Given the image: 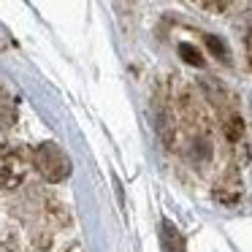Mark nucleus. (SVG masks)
Returning <instances> with one entry per match:
<instances>
[{
    "label": "nucleus",
    "instance_id": "obj_1",
    "mask_svg": "<svg viewBox=\"0 0 252 252\" xmlns=\"http://www.w3.org/2000/svg\"><path fill=\"white\" fill-rule=\"evenodd\" d=\"M35 165L38 171L52 182H60L63 176H68V158L63 155V149L57 144L46 141L35 149Z\"/></svg>",
    "mask_w": 252,
    "mask_h": 252
},
{
    "label": "nucleus",
    "instance_id": "obj_3",
    "mask_svg": "<svg viewBox=\"0 0 252 252\" xmlns=\"http://www.w3.org/2000/svg\"><path fill=\"white\" fill-rule=\"evenodd\" d=\"M14 120H17V109H14V103L6 98V93L0 90V122H3V125H11Z\"/></svg>",
    "mask_w": 252,
    "mask_h": 252
},
{
    "label": "nucleus",
    "instance_id": "obj_2",
    "mask_svg": "<svg viewBox=\"0 0 252 252\" xmlns=\"http://www.w3.org/2000/svg\"><path fill=\"white\" fill-rule=\"evenodd\" d=\"M25 179V163L17 152H0V190H11Z\"/></svg>",
    "mask_w": 252,
    "mask_h": 252
},
{
    "label": "nucleus",
    "instance_id": "obj_5",
    "mask_svg": "<svg viewBox=\"0 0 252 252\" xmlns=\"http://www.w3.org/2000/svg\"><path fill=\"white\" fill-rule=\"evenodd\" d=\"M228 136H230V141H236V138L241 136V120H230V125H228Z\"/></svg>",
    "mask_w": 252,
    "mask_h": 252
},
{
    "label": "nucleus",
    "instance_id": "obj_4",
    "mask_svg": "<svg viewBox=\"0 0 252 252\" xmlns=\"http://www.w3.org/2000/svg\"><path fill=\"white\" fill-rule=\"evenodd\" d=\"M179 52L185 55V60H187V63H195V65H201V55H198V52L192 49V46L182 44V46H179Z\"/></svg>",
    "mask_w": 252,
    "mask_h": 252
}]
</instances>
